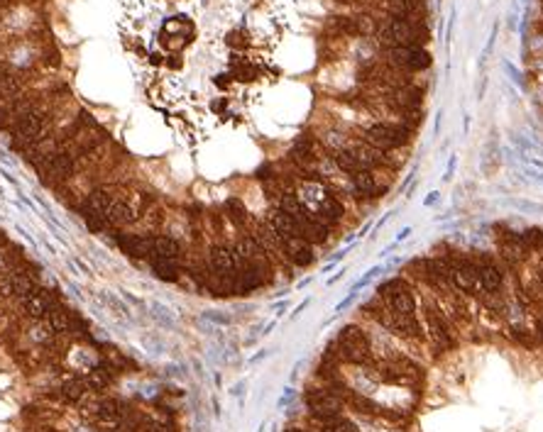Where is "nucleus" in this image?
<instances>
[{
    "mask_svg": "<svg viewBox=\"0 0 543 432\" xmlns=\"http://www.w3.org/2000/svg\"><path fill=\"white\" fill-rule=\"evenodd\" d=\"M352 406L357 408V413H365V415H374V413H382V408L377 403L368 401V398H360V396H352Z\"/></svg>",
    "mask_w": 543,
    "mask_h": 432,
    "instance_id": "30",
    "label": "nucleus"
},
{
    "mask_svg": "<svg viewBox=\"0 0 543 432\" xmlns=\"http://www.w3.org/2000/svg\"><path fill=\"white\" fill-rule=\"evenodd\" d=\"M336 347H338V357L343 361H347V364H368L370 352H372L368 332L362 327H357V325H345L341 330Z\"/></svg>",
    "mask_w": 543,
    "mask_h": 432,
    "instance_id": "3",
    "label": "nucleus"
},
{
    "mask_svg": "<svg viewBox=\"0 0 543 432\" xmlns=\"http://www.w3.org/2000/svg\"><path fill=\"white\" fill-rule=\"evenodd\" d=\"M522 242L524 247H526V252H538V249H543V232L541 230H526L522 235Z\"/></svg>",
    "mask_w": 543,
    "mask_h": 432,
    "instance_id": "29",
    "label": "nucleus"
},
{
    "mask_svg": "<svg viewBox=\"0 0 543 432\" xmlns=\"http://www.w3.org/2000/svg\"><path fill=\"white\" fill-rule=\"evenodd\" d=\"M536 332H538V337H541V340H543V318L538 320V325H536Z\"/></svg>",
    "mask_w": 543,
    "mask_h": 432,
    "instance_id": "32",
    "label": "nucleus"
},
{
    "mask_svg": "<svg viewBox=\"0 0 543 432\" xmlns=\"http://www.w3.org/2000/svg\"><path fill=\"white\" fill-rule=\"evenodd\" d=\"M269 227H272L275 235L279 237V242H286V240H291V237H301L296 222L291 220V215H286L282 208H277V210L272 213V217H269Z\"/></svg>",
    "mask_w": 543,
    "mask_h": 432,
    "instance_id": "16",
    "label": "nucleus"
},
{
    "mask_svg": "<svg viewBox=\"0 0 543 432\" xmlns=\"http://www.w3.org/2000/svg\"><path fill=\"white\" fill-rule=\"evenodd\" d=\"M306 406L316 420H326V417H336L343 413L341 396L331 388H311L306 393Z\"/></svg>",
    "mask_w": 543,
    "mask_h": 432,
    "instance_id": "7",
    "label": "nucleus"
},
{
    "mask_svg": "<svg viewBox=\"0 0 543 432\" xmlns=\"http://www.w3.org/2000/svg\"><path fill=\"white\" fill-rule=\"evenodd\" d=\"M282 252L296 267H309L313 262V247H311V242H306L304 237H291V240L282 242Z\"/></svg>",
    "mask_w": 543,
    "mask_h": 432,
    "instance_id": "14",
    "label": "nucleus"
},
{
    "mask_svg": "<svg viewBox=\"0 0 543 432\" xmlns=\"http://www.w3.org/2000/svg\"><path fill=\"white\" fill-rule=\"evenodd\" d=\"M152 271L162 281H176L179 278V262H166V259H152Z\"/></svg>",
    "mask_w": 543,
    "mask_h": 432,
    "instance_id": "25",
    "label": "nucleus"
},
{
    "mask_svg": "<svg viewBox=\"0 0 543 432\" xmlns=\"http://www.w3.org/2000/svg\"><path fill=\"white\" fill-rule=\"evenodd\" d=\"M299 201L304 203V208L316 217V220H321L326 227L338 222L343 215V203H338L336 196H331V193L323 190V186H318V183H306L304 190H301Z\"/></svg>",
    "mask_w": 543,
    "mask_h": 432,
    "instance_id": "2",
    "label": "nucleus"
},
{
    "mask_svg": "<svg viewBox=\"0 0 543 432\" xmlns=\"http://www.w3.org/2000/svg\"><path fill=\"white\" fill-rule=\"evenodd\" d=\"M120 247H123L125 254L130 257H150L152 254V237H140V235H128V237H120L118 240Z\"/></svg>",
    "mask_w": 543,
    "mask_h": 432,
    "instance_id": "18",
    "label": "nucleus"
},
{
    "mask_svg": "<svg viewBox=\"0 0 543 432\" xmlns=\"http://www.w3.org/2000/svg\"><path fill=\"white\" fill-rule=\"evenodd\" d=\"M389 59L397 69H406V71H424L431 66V54L424 46H392Z\"/></svg>",
    "mask_w": 543,
    "mask_h": 432,
    "instance_id": "8",
    "label": "nucleus"
},
{
    "mask_svg": "<svg viewBox=\"0 0 543 432\" xmlns=\"http://www.w3.org/2000/svg\"><path fill=\"white\" fill-rule=\"evenodd\" d=\"M382 39L389 46H421L429 39V32L421 30V25H414L409 17H392L382 27Z\"/></svg>",
    "mask_w": 543,
    "mask_h": 432,
    "instance_id": "4",
    "label": "nucleus"
},
{
    "mask_svg": "<svg viewBox=\"0 0 543 432\" xmlns=\"http://www.w3.org/2000/svg\"><path fill=\"white\" fill-rule=\"evenodd\" d=\"M350 152L357 156V161L362 164V169L372 171L374 166H379L384 161V152H379L377 147H372V144H368V142L357 144V147H352Z\"/></svg>",
    "mask_w": 543,
    "mask_h": 432,
    "instance_id": "20",
    "label": "nucleus"
},
{
    "mask_svg": "<svg viewBox=\"0 0 543 432\" xmlns=\"http://www.w3.org/2000/svg\"><path fill=\"white\" fill-rule=\"evenodd\" d=\"M289 432H304V430H289Z\"/></svg>",
    "mask_w": 543,
    "mask_h": 432,
    "instance_id": "34",
    "label": "nucleus"
},
{
    "mask_svg": "<svg viewBox=\"0 0 543 432\" xmlns=\"http://www.w3.org/2000/svg\"><path fill=\"white\" fill-rule=\"evenodd\" d=\"M52 305H54L52 296H49L47 291H44V288H40V286H37L35 291H32V294L27 296L25 300H22V308H25L27 318H32V320H44L49 310H52Z\"/></svg>",
    "mask_w": 543,
    "mask_h": 432,
    "instance_id": "12",
    "label": "nucleus"
},
{
    "mask_svg": "<svg viewBox=\"0 0 543 432\" xmlns=\"http://www.w3.org/2000/svg\"><path fill=\"white\" fill-rule=\"evenodd\" d=\"M42 166L52 176H57V179H69L74 174V169H76V161H74V156L69 152H49L42 159Z\"/></svg>",
    "mask_w": 543,
    "mask_h": 432,
    "instance_id": "15",
    "label": "nucleus"
},
{
    "mask_svg": "<svg viewBox=\"0 0 543 432\" xmlns=\"http://www.w3.org/2000/svg\"><path fill=\"white\" fill-rule=\"evenodd\" d=\"M365 142L377 147L379 152L397 150L402 144L409 142V127L406 125H389V123H377L365 132Z\"/></svg>",
    "mask_w": 543,
    "mask_h": 432,
    "instance_id": "6",
    "label": "nucleus"
},
{
    "mask_svg": "<svg viewBox=\"0 0 543 432\" xmlns=\"http://www.w3.org/2000/svg\"><path fill=\"white\" fill-rule=\"evenodd\" d=\"M352 179V183H355V190L357 193H362V196H377L379 193V183H377V179H374V174L370 169H362V171H357V174H352L350 176Z\"/></svg>",
    "mask_w": 543,
    "mask_h": 432,
    "instance_id": "22",
    "label": "nucleus"
},
{
    "mask_svg": "<svg viewBox=\"0 0 543 432\" xmlns=\"http://www.w3.org/2000/svg\"><path fill=\"white\" fill-rule=\"evenodd\" d=\"M137 217H140V208L130 206L128 201H120V198H115V201L110 203L108 210H105V222L113 227L132 225Z\"/></svg>",
    "mask_w": 543,
    "mask_h": 432,
    "instance_id": "13",
    "label": "nucleus"
},
{
    "mask_svg": "<svg viewBox=\"0 0 543 432\" xmlns=\"http://www.w3.org/2000/svg\"><path fill=\"white\" fill-rule=\"evenodd\" d=\"M8 281H10L12 296H15V298H20V300H25L27 296H30L32 291L37 288V281L32 278V273H27V271H15L10 278H8Z\"/></svg>",
    "mask_w": 543,
    "mask_h": 432,
    "instance_id": "21",
    "label": "nucleus"
},
{
    "mask_svg": "<svg viewBox=\"0 0 543 432\" xmlns=\"http://www.w3.org/2000/svg\"><path fill=\"white\" fill-rule=\"evenodd\" d=\"M47 325L54 334H67L71 330V315L62 308V305H52V310L47 313Z\"/></svg>",
    "mask_w": 543,
    "mask_h": 432,
    "instance_id": "23",
    "label": "nucleus"
},
{
    "mask_svg": "<svg viewBox=\"0 0 543 432\" xmlns=\"http://www.w3.org/2000/svg\"><path fill=\"white\" fill-rule=\"evenodd\" d=\"M379 300L387 303V308L397 315H416V300L411 288L402 278H392L379 288Z\"/></svg>",
    "mask_w": 543,
    "mask_h": 432,
    "instance_id": "5",
    "label": "nucleus"
},
{
    "mask_svg": "<svg viewBox=\"0 0 543 432\" xmlns=\"http://www.w3.org/2000/svg\"><path fill=\"white\" fill-rule=\"evenodd\" d=\"M426 323H429V337H431V342H433L436 350H448V347L453 345V340H450L448 325H445L440 310L433 308V305L426 308Z\"/></svg>",
    "mask_w": 543,
    "mask_h": 432,
    "instance_id": "11",
    "label": "nucleus"
},
{
    "mask_svg": "<svg viewBox=\"0 0 543 432\" xmlns=\"http://www.w3.org/2000/svg\"><path fill=\"white\" fill-rule=\"evenodd\" d=\"M318 422H321V432H357L355 425L343 415L326 417V420H318Z\"/></svg>",
    "mask_w": 543,
    "mask_h": 432,
    "instance_id": "27",
    "label": "nucleus"
},
{
    "mask_svg": "<svg viewBox=\"0 0 543 432\" xmlns=\"http://www.w3.org/2000/svg\"><path fill=\"white\" fill-rule=\"evenodd\" d=\"M86 386H88V391H96V393H101V391H105V388L110 386V381H113V366H108V364H96L94 369L88 371L86 374Z\"/></svg>",
    "mask_w": 543,
    "mask_h": 432,
    "instance_id": "19",
    "label": "nucleus"
},
{
    "mask_svg": "<svg viewBox=\"0 0 543 432\" xmlns=\"http://www.w3.org/2000/svg\"><path fill=\"white\" fill-rule=\"evenodd\" d=\"M228 210L233 213V220L238 222V225H243L245 220H248V213H245V208L240 206V201H228Z\"/></svg>",
    "mask_w": 543,
    "mask_h": 432,
    "instance_id": "31",
    "label": "nucleus"
},
{
    "mask_svg": "<svg viewBox=\"0 0 543 432\" xmlns=\"http://www.w3.org/2000/svg\"><path fill=\"white\" fill-rule=\"evenodd\" d=\"M208 259H211V269L221 278H233V281H235L238 271L243 269V262L238 259L235 249L233 247H225V244H216V247H211Z\"/></svg>",
    "mask_w": 543,
    "mask_h": 432,
    "instance_id": "9",
    "label": "nucleus"
},
{
    "mask_svg": "<svg viewBox=\"0 0 543 432\" xmlns=\"http://www.w3.org/2000/svg\"><path fill=\"white\" fill-rule=\"evenodd\" d=\"M387 10L392 17H411L416 12V0H389Z\"/></svg>",
    "mask_w": 543,
    "mask_h": 432,
    "instance_id": "28",
    "label": "nucleus"
},
{
    "mask_svg": "<svg viewBox=\"0 0 543 432\" xmlns=\"http://www.w3.org/2000/svg\"><path fill=\"white\" fill-rule=\"evenodd\" d=\"M279 208L286 213V215H291V220L296 222V227H299L301 237H304L306 242L323 244L328 240V227L323 225L321 220H316V217L311 215L309 210H306L304 203H301L299 198L294 196V193H282Z\"/></svg>",
    "mask_w": 543,
    "mask_h": 432,
    "instance_id": "1",
    "label": "nucleus"
},
{
    "mask_svg": "<svg viewBox=\"0 0 543 432\" xmlns=\"http://www.w3.org/2000/svg\"><path fill=\"white\" fill-rule=\"evenodd\" d=\"M475 264H477V291L482 288L485 294H497L504 283V273L499 269V264L492 257H487V254H480L475 259Z\"/></svg>",
    "mask_w": 543,
    "mask_h": 432,
    "instance_id": "10",
    "label": "nucleus"
},
{
    "mask_svg": "<svg viewBox=\"0 0 543 432\" xmlns=\"http://www.w3.org/2000/svg\"><path fill=\"white\" fill-rule=\"evenodd\" d=\"M152 259H166V262H179L181 259V244L174 237H152Z\"/></svg>",
    "mask_w": 543,
    "mask_h": 432,
    "instance_id": "17",
    "label": "nucleus"
},
{
    "mask_svg": "<svg viewBox=\"0 0 543 432\" xmlns=\"http://www.w3.org/2000/svg\"><path fill=\"white\" fill-rule=\"evenodd\" d=\"M336 164H338V169L345 171L347 176L357 174V171H362V164L357 161V156L352 154L350 150H341V152H338V154H336Z\"/></svg>",
    "mask_w": 543,
    "mask_h": 432,
    "instance_id": "26",
    "label": "nucleus"
},
{
    "mask_svg": "<svg viewBox=\"0 0 543 432\" xmlns=\"http://www.w3.org/2000/svg\"><path fill=\"white\" fill-rule=\"evenodd\" d=\"M86 391H88L86 381L78 379V376H74V379H69L67 384L62 386V398L69 403H78V401L86 398Z\"/></svg>",
    "mask_w": 543,
    "mask_h": 432,
    "instance_id": "24",
    "label": "nucleus"
},
{
    "mask_svg": "<svg viewBox=\"0 0 543 432\" xmlns=\"http://www.w3.org/2000/svg\"><path fill=\"white\" fill-rule=\"evenodd\" d=\"M538 281L543 283V262H541V267H538Z\"/></svg>",
    "mask_w": 543,
    "mask_h": 432,
    "instance_id": "33",
    "label": "nucleus"
}]
</instances>
